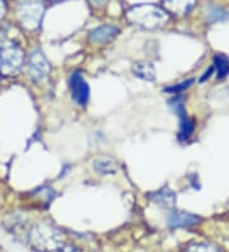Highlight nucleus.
<instances>
[{
	"label": "nucleus",
	"mask_w": 229,
	"mask_h": 252,
	"mask_svg": "<svg viewBox=\"0 0 229 252\" xmlns=\"http://www.w3.org/2000/svg\"><path fill=\"white\" fill-rule=\"evenodd\" d=\"M126 17L134 25L148 30L161 27L168 21V13L153 4H140L132 6L131 9L128 10Z\"/></svg>",
	"instance_id": "obj_1"
},
{
	"label": "nucleus",
	"mask_w": 229,
	"mask_h": 252,
	"mask_svg": "<svg viewBox=\"0 0 229 252\" xmlns=\"http://www.w3.org/2000/svg\"><path fill=\"white\" fill-rule=\"evenodd\" d=\"M25 62L23 51L12 41L0 42V73L3 75H15Z\"/></svg>",
	"instance_id": "obj_2"
},
{
	"label": "nucleus",
	"mask_w": 229,
	"mask_h": 252,
	"mask_svg": "<svg viewBox=\"0 0 229 252\" xmlns=\"http://www.w3.org/2000/svg\"><path fill=\"white\" fill-rule=\"evenodd\" d=\"M45 13V5L41 0H19L17 5V16L22 26L28 30L40 27Z\"/></svg>",
	"instance_id": "obj_3"
},
{
	"label": "nucleus",
	"mask_w": 229,
	"mask_h": 252,
	"mask_svg": "<svg viewBox=\"0 0 229 252\" xmlns=\"http://www.w3.org/2000/svg\"><path fill=\"white\" fill-rule=\"evenodd\" d=\"M30 75L36 82H40L47 78L50 73V64L41 51H33L30 56Z\"/></svg>",
	"instance_id": "obj_4"
},
{
	"label": "nucleus",
	"mask_w": 229,
	"mask_h": 252,
	"mask_svg": "<svg viewBox=\"0 0 229 252\" xmlns=\"http://www.w3.org/2000/svg\"><path fill=\"white\" fill-rule=\"evenodd\" d=\"M71 93L74 101L80 106H84L89 98V87L84 78L79 73H74L70 79Z\"/></svg>",
	"instance_id": "obj_5"
},
{
	"label": "nucleus",
	"mask_w": 229,
	"mask_h": 252,
	"mask_svg": "<svg viewBox=\"0 0 229 252\" xmlns=\"http://www.w3.org/2000/svg\"><path fill=\"white\" fill-rule=\"evenodd\" d=\"M200 221V218L194 214L185 212H178L174 210L168 217V224L171 228H178V227H191V225L197 224Z\"/></svg>",
	"instance_id": "obj_6"
},
{
	"label": "nucleus",
	"mask_w": 229,
	"mask_h": 252,
	"mask_svg": "<svg viewBox=\"0 0 229 252\" xmlns=\"http://www.w3.org/2000/svg\"><path fill=\"white\" fill-rule=\"evenodd\" d=\"M165 12L185 16L190 10L193 9L196 4V0H162Z\"/></svg>",
	"instance_id": "obj_7"
},
{
	"label": "nucleus",
	"mask_w": 229,
	"mask_h": 252,
	"mask_svg": "<svg viewBox=\"0 0 229 252\" xmlns=\"http://www.w3.org/2000/svg\"><path fill=\"white\" fill-rule=\"evenodd\" d=\"M117 33H119V28L115 26H101L91 32V41L97 43L108 42L115 38Z\"/></svg>",
	"instance_id": "obj_8"
},
{
	"label": "nucleus",
	"mask_w": 229,
	"mask_h": 252,
	"mask_svg": "<svg viewBox=\"0 0 229 252\" xmlns=\"http://www.w3.org/2000/svg\"><path fill=\"white\" fill-rule=\"evenodd\" d=\"M132 71H134L136 77L141 78L144 80H148V82L156 80V70H154V66L150 63H135L134 66H132Z\"/></svg>",
	"instance_id": "obj_9"
},
{
	"label": "nucleus",
	"mask_w": 229,
	"mask_h": 252,
	"mask_svg": "<svg viewBox=\"0 0 229 252\" xmlns=\"http://www.w3.org/2000/svg\"><path fill=\"white\" fill-rule=\"evenodd\" d=\"M154 201L161 206H163V208L171 209V208L176 205V195L169 189L163 188L162 190L157 191L156 194H154Z\"/></svg>",
	"instance_id": "obj_10"
},
{
	"label": "nucleus",
	"mask_w": 229,
	"mask_h": 252,
	"mask_svg": "<svg viewBox=\"0 0 229 252\" xmlns=\"http://www.w3.org/2000/svg\"><path fill=\"white\" fill-rule=\"evenodd\" d=\"M116 163L110 157H99L95 160V168L101 173H115L116 172Z\"/></svg>",
	"instance_id": "obj_11"
},
{
	"label": "nucleus",
	"mask_w": 229,
	"mask_h": 252,
	"mask_svg": "<svg viewBox=\"0 0 229 252\" xmlns=\"http://www.w3.org/2000/svg\"><path fill=\"white\" fill-rule=\"evenodd\" d=\"M214 66L217 69V75L219 79H223L229 73V60L224 55H217L214 58Z\"/></svg>",
	"instance_id": "obj_12"
},
{
	"label": "nucleus",
	"mask_w": 229,
	"mask_h": 252,
	"mask_svg": "<svg viewBox=\"0 0 229 252\" xmlns=\"http://www.w3.org/2000/svg\"><path fill=\"white\" fill-rule=\"evenodd\" d=\"M194 129H195V123H194L191 119L189 117H185V119H181L180 120V134H178V138L180 140H186L189 139V136L193 134Z\"/></svg>",
	"instance_id": "obj_13"
},
{
	"label": "nucleus",
	"mask_w": 229,
	"mask_h": 252,
	"mask_svg": "<svg viewBox=\"0 0 229 252\" xmlns=\"http://www.w3.org/2000/svg\"><path fill=\"white\" fill-rule=\"evenodd\" d=\"M228 18V13L226 10H223L222 8H218V6H211L208 12V21L209 22H219L224 21V19Z\"/></svg>",
	"instance_id": "obj_14"
},
{
	"label": "nucleus",
	"mask_w": 229,
	"mask_h": 252,
	"mask_svg": "<svg viewBox=\"0 0 229 252\" xmlns=\"http://www.w3.org/2000/svg\"><path fill=\"white\" fill-rule=\"evenodd\" d=\"M186 252H220L217 247H213L210 245H205V243H196L189 247Z\"/></svg>",
	"instance_id": "obj_15"
},
{
	"label": "nucleus",
	"mask_w": 229,
	"mask_h": 252,
	"mask_svg": "<svg viewBox=\"0 0 229 252\" xmlns=\"http://www.w3.org/2000/svg\"><path fill=\"white\" fill-rule=\"evenodd\" d=\"M194 83L193 79H189L186 80V82H182V83L180 84H174V86L169 87V88H165V92H181V91L186 90V88H189L191 84Z\"/></svg>",
	"instance_id": "obj_16"
},
{
	"label": "nucleus",
	"mask_w": 229,
	"mask_h": 252,
	"mask_svg": "<svg viewBox=\"0 0 229 252\" xmlns=\"http://www.w3.org/2000/svg\"><path fill=\"white\" fill-rule=\"evenodd\" d=\"M6 12V5L4 0H0V18H3Z\"/></svg>",
	"instance_id": "obj_17"
},
{
	"label": "nucleus",
	"mask_w": 229,
	"mask_h": 252,
	"mask_svg": "<svg viewBox=\"0 0 229 252\" xmlns=\"http://www.w3.org/2000/svg\"><path fill=\"white\" fill-rule=\"evenodd\" d=\"M211 73H213V68L209 69V70L206 71V73H205L204 75H202V78H201V79H200V82H204L205 79H208V78L210 77V74H211Z\"/></svg>",
	"instance_id": "obj_18"
},
{
	"label": "nucleus",
	"mask_w": 229,
	"mask_h": 252,
	"mask_svg": "<svg viewBox=\"0 0 229 252\" xmlns=\"http://www.w3.org/2000/svg\"><path fill=\"white\" fill-rule=\"evenodd\" d=\"M92 1H95V3H103L106 0H92Z\"/></svg>",
	"instance_id": "obj_19"
},
{
	"label": "nucleus",
	"mask_w": 229,
	"mask_h": 252,
	"mask_svg": "<svg viewBox=\"0 0 229 252\" xmlns=\"http://www.w3.org/2000/svg\"><path fill=\"white\" fill-rule=\"evenodd\" d=\"M51 1H54V3H58V1H63V0H51Z\"/></svg>",
	"instance_id": "obj_20"
}]
</instances>
